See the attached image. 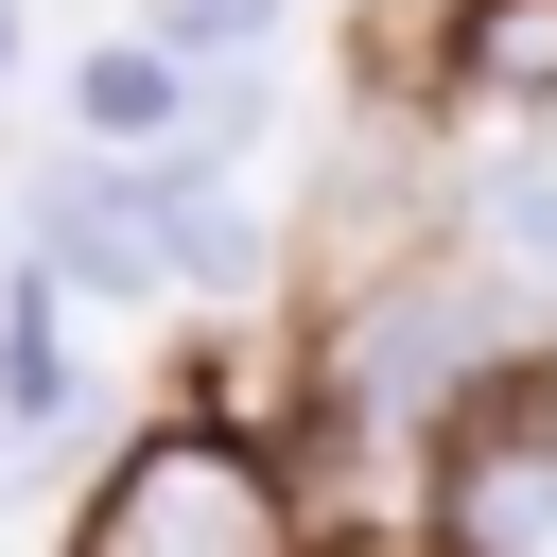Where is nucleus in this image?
Segmentation results:
<instances>
[{"label":"nucleus","mask_w":557,"mask_h":557,"mask_svg":"<svg viewBox=\"0 0 557 557\" xmlns=\"http://www.w3.org/2000/svg\"><path fill=\"white\" fill-rule=\"evenodd\" d=\"M0 70H17V0H0Z\"/></svg>","instance_id":"obj_10"},{"label":"nucleus","mask_w":557,"mask_h":557,"mask_svg":"<svg viewBox=\"0 0 557 557\" xmlns=\"http://www.w3.org/2000/svg\"><path fill=\"white\" fill-rule=\"evenodd\" d=\"M487 348H505V313H487V296H453V278L418 296V278H400V296L348 331V400H366V418H400V400H453Z\"/></svg>","instance_id":"obj_3"},{"label":"nucleus","mask_w":557,"mask_h":557,"mask_svg":"<svg viewBox=\"0 0 557 557\" xmlns=\"http://www.w3.org/2000/svg\"><path fill=\"white\" fill-rule=\"evenodd\" d=\"M487 70H505V87H522V70H557V17H505V35H487Z\"/></svg>","instance_id":"obj_9"},{"label":"nucleus","mask_w":557,"mask_h":557,"mask_svg":"<svg viewBox=\"0 0 557 557\" xmlns=\"http://www.w3.org/2000/svg\"><path fill=\"white\" fill-rule=\"evenodd\" d=\"M278 0H157V52H261Z\"/></svg>","instance_id":"obj_8"},{"label":"nucleus","mask_w":557,"mask_h":557,"mask_svg":"<svg viewBox=\"0 0 557 557\" xmlns=\"http://www.w3.org/2000/svg\"><path fill=\"white\" fill-rule=\"evenodd\" d=\"M35 244H52V278H87V296H139V278H157V209H139V174H104V157L35 174Z\"/></svg>","instance_id":"obj_4"},{"label":"nucleus","mask_w":557,"mask_h":557,"mask_svg":"<svg viewBox=\"0 0 557 557\" xmlns=\"http://www.w3.org/2000/svg\"><path fill=\"white\" fill-rule=\"evenodd\" d=\"M87 557H296V522H278V470L191 418V435H139V470L104 487Z\"/></svg>","instance_id":"obj_1"},{"label":"nucleus","mask_w":557,"mask_h":557,"mask_svg":"<svg viewBox=\"0 0 557 557\" xmlns=\"http://www.w3.org/2000/svg\"><path fill=\"white\" fill-rule=\"evenodd\" d=\"M435 540L453 557H557V400H487L435 470Z\"/></svg>","instance_id":"obj_2"},{"label":"nucleus","mask_w":557,"mask_h":557,"mask_svg":"<svg viewBox=\"0 0 557 557\" xmlns=\"http://www.w3.org/2000/svg\"><path fill=\"white\" fill-rule=\"evenodd\" d=\"M0 366H17V418L52 435V418H70V348H52V278H17V296H0Z\"/></svg>","instance_id":"obj_6"},{"label":"nucleus","mask_w":557,"mask_h":557,"mask_svg":"<svg viewBox=\"0 0 557 557\" xmlns=\"http://www.w3.org/2000/svg\"><path fill=\"white\" fill-rule=\"evenodd\" d=\"M366 557H400V540H366Z\"/></svg>","instance_id":"obj_11"},{"label":"nucleus","mask_w":557,"mask_h":557,"mask_svg":"<svg viewBox=\"0 0 557 557\" xmlns=\"http://www.w3.org/2000/svg\"><path fill=\"white\" fill-rule=\"evenodd\" d=\"M487 226H505V261L557 278V157H505V174H487Z\"/></svg>","instance_id":"obj_7"},{"label":"nucleus","mask_w":557,"mask_h":557,"mask_svg":"<svg viewBox=\"0 0 557 557\" xmlns=\"http://www.w3.org/2000/svg\"><path fill=\"white\" fill-rule=\"evenodd\" d=\"M70 122H87V139H122V157H157V139L191 122V87H174V52H157V35H104V52L70 70Z\"/></svg>","instance_id":"obj_5"}]
</instances>
